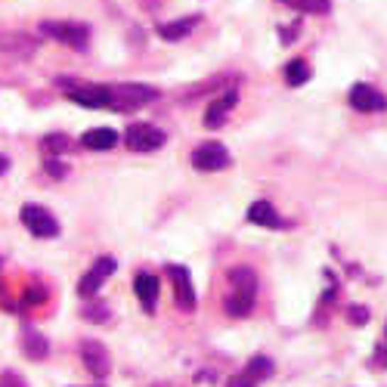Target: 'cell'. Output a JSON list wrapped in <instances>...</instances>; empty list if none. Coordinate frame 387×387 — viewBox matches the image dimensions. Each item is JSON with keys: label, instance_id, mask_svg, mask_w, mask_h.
Instances as JSON below:
<instances>
[{"label": "cell", "instance_id": "26", "mask_svg": "<svg viewBox=\"0 0 387 387\" xmlns=\"http://www.w3.org/2000/svg\"><path fill=\"white\" fill-rule=\"evenodd\" d=\"M6 168H10V158H6V155H0V177L6 174Z\"/></svg>", "mask_w": 387, "mask_h": 387}, {"label": "cell", "instance_id": "3", "mask_svg": "<svg viewBox=\"0 0 387 387\" xmlns=\"http://www.w3.org/2000/svg\"><path fill=\"white\" fill-rule=\"evenodd\" d=\"M165 140H168L165 131H158V127H152V124H143V121H136L124 131V143H127V149H133V152H155L165 146Z\"/></svg>", "mask_w": 387, "mask_h": 387}, {"label": "cell", "instance_id": "14", "mask_svg": "<svg viewBox=\"0 0 387 387\" xmlns=\"http://www.w3.org/2000/svg\"><path fill=\"white\" fill-rule=\"evenodd\" d=\"M133 291H136V298H140L146 313H155V304H158V279H155L152 273H136Z\"/></svg>", "mask_w": 387, "mask_h": 387}, {"label": "cell", "instance_id": "2", "mask_svg": "<svg viewBox=\"0 0 387 387\" xmlns=\"http://www.w3.org/2000/svg\"><path fill=\"white\" fill-rule=\"evenodd\" d=\"M158 93L152 87H143V84H121V87H109V109H118V111H133L152 102Z\"/></svg>", "mask_w": 387, "mask_h": 387}, {"label": "cell", "instance_id": "25", "mask_svg": "<svg viewBox=\"0 0 387 387\" xmlns=\"http://www.w3.org/2000/svg\"><path fill=\"white\" fill-rule=\"evenodd\" d=\"M369 320V313H366V307H354L350 310V322H356V325H363Z\"/></svg>", "mask_w": 387, "mask_h": 387}, {"label": "cell", "instance_id": "9", "mask_svg": "<svg viewBox=\"0 0 387 387\" xmlns=\"http://www.w3.org/2000/svg\"><path fill=\"white\" fill-rule=\"evenodd\" d=\"M229 165V152L220 143H202L192 152V168L195 170H220Z\"/></svg>", "mask_w": 387, "mask_h": 387}, {"label": "cell", "instance_id": "11", "mask_svg": "<svg viewBox=\"0 0 387 387\" xmlns=\"http://www.w3.org/2000/svg\"><path fill=\"white\" fill-rule=\"evenodd\" d=\"M273 375V363L266 356H254L251 363L245 366V372L242 375H236L229 381V387H257L261 381H266V378Z\"/></svg>", "mask_w": 387, "mask_h": 387}, {"label": "cell", "instance_id": "19", "mask_svg": "<svg viewBox=\"0 0 387 387\" xmlns=\"http://www.w3.org/2000/svg\"><path fill=\"white\" fill-rule=\"evenodd\" d=\"M0 50H6V53H13V56H31L34 40L25 38V34H4V38H0Z\"/></svg>", "mask_w": 387, "mask_h": 387}, {"label": "cell", "instance_id": "12", "mask_svg": "<svg viewBox=\"0 0 387 387\" xmlns=\"http://www.w3.org/2000/svg\"><path fill=\"white\" fill-rule=\"evenodd\" d=\"M350 106L356 111H381V109H387V99L375 87H369V84H354V90H350Z\"/></svg>", "mask_w": 387, "mask_h": 387}, {"label": "cell", "instance_id": "8", "mask_svg": "<svg viewBox=\"0 0 387 387\" xmlns=\"http://www.w3.org/2000/svg\"><path fill=\"white\" fill-rule=\"evenodd\" d=\"M115 266H118L115 257H99V261L93 263V270L84 273V279L77 282V295H81V298H93V295H97V288L111 276V273H115Z\"/></svg>", "mask_w": 387, "mask_h": 387}, {"label": "cell", "instance_id": "17", "mask_svg": "<svg viewBox=\"0 0 387 387\" xmlns=\"http://www.w3.org/2000/svg\"><path fill=\"white\" fill-rule=\"evenodd\" d=\"M248 220L257 223V227H282V217L270 202H254L251 208H248Z\"/></svg>", "mask_w": 387, "mask_h": 387}, {"label": "cell", "instance_id": "13", "mask_svg": "<svg viewBox=\"0 0 387 387\" xmlns=\"http://www.w3.org/2000/svg\"><path fill=\"white\" fill-rule=\"evenodd\" d=\"M239 102V90H227L223 97H217L208 106V111H205V127L208 131H214V127H220L223 121H227V115H229V109Z\"/></svg>", "mask_w": 387, "mask_h": 387}, {"label": "cell", "instance_id": "10", "mask_svg": "<svg viewBox=\"0 0 387 387\" xmlns=\"http://www.w3.org/2000/svg\"><path fill=\"white\" fill-rule=\"evenodd\" d=\"M81 359H84V366H87V372H93L97 378H106L109 369H111V356L99 341H84L81 344Z\"/></svg>", "mask_w": 387, "mask_h": 387}, {"label": "cell", "instance_id": "1", "mask_svg": "<svg viewBox=\"0 0 387 387\" xmlns=\"http://www.w3.org/2000/svg\"><path fill=\"white\" fill-rule=\"evenodd\" d=\"M229 295H227V313L229 316H248L254 307V295H257V279L251 270H245V266H236V270H229Z\"/></svg>", "mask_w": 387, "mask_h": 387}, {"label": "cell", "instance_id": "22", "mask_svg": "<svg viewBox=\"0 0 387 387\" xmlns=\"http://www.w3.org/2000/svg\"><path fill=\"white\" fill-rule=\"evenodd\" d=\"M304 13H329V0H291Z\"/></svg>", "mask_w": 387, "mask_h": 387}, {"label": "cell", "instance_id": "4", "mask_svg": "<svg viewBox=\"0 0 387 387\" xmlns=\"http://www.w3.org/2000/svg\"><path fill=\"white\" fill-rule=\"evenodd\" d=\"M40 31L47 34V38L59 40V44H68L75 50H84L90 40V28L87 25H75V22H44L40 25Z\"/></svg>", "mask_w": 387, "mask_h": 387}, {"label": "cell", "instance_id": "15", "mask_svg": "<svg viewBox=\"0 0 387 387\" xmlns=\"http://www.w3.org/2000/svg\"><path fill=\"white\" fill-rule=\"evenodd\" d=\"M81 146L84 149H97V152H106V149H115L118 146V133L111 127H93L81 136Z\"/></svg>", "mask_w": 387, "mask_h": 387}, {"label": "cell", "instance_id": "7", "mask_svg": "<svg viewBox=\"0 0 387 387\" xmlns=\"http://www.w3.org/2000/svg\"><path fill=\"white\" fill-rule=\"evenodd\" d=\"M168 276L174 282V298L180 310H195V288H192V276H189V270L183 263H168Z\"/></svg>", "mask_w": 387, "mask_h": 387}, {"label": "cell", "instance_id": "5", "mask_svg": "<svg viewBox=\"0 0 387 387\" xmlns=\"http://www.w3.org/2000/svg\"><path fill=\"white\" fill-rule=\"evenodd\" d=\"M19 217L25 223V229L31 232V236H38V239H53L59 236V223L56 217L50 214L47 208H38V205H25V208L19 211Z\"/></svg>", "mask_w": 387, "mask_h": 387}, {"label": "cell", "instance_id": "6", "mask_svg": "<svg viewBox=\"0 0 387 387\" xmlns=\"http://www.w3.org/2000/svg\"><path fill=\"white\" fill-rule=\"evenodd\" d=\"M65 97L77 102V106H87V109H109V87L102 84H68Z\"/></svg>", "mask_w": 387, "mask_h": 387}, {"label": "cell", "instance_id": "20", "mask_svg": "<svg viewBox=\"0 0 387 387\" xmlns=\"http://www.w3.org/2000/svg\"><path fill=\"white\" fill-rule=\"evenodd\" d=\"M285 81L291 84V87H300V84L310 81V65L304 62V59H291V62L285 65Z\"/></svg>", "mask_w": 387, "mask_h": 387}, {"label": "cell", "instance_id": "18", "mask_svg": "<svg viewBox=\"0 0 387 387\" xmlns=\"http://www.w3.org/2000/svg\"><path fill=\"white\" fill-rule=\"evenodd\" d=\"M199 25V16H186V19H177V22H165V25H158V34L165 40H183L189 31Z\"/></svg>", "mask_w": 387, "mask_h": 387}, {"label": "cell", "instance_id": "16", "mask_svg": "<svg viewBox=\"0 0 387 387\" xmlns=\"http://www.w3.org/2000/svg\"><path fill=\"white\" fill-rule=\"evenodd\" d=\"M47 350H50V344H47V338L40 332H34V329H25L22 332V354L28 356V359H44L47 356Z\"/></svg>", "mask_w": 387, "mask_h": 387}, {"label": "cell", "instance_id": "24", "mask_svg": "<svg viewBox=\"0 0 387 387\" xmlns=\"http://www.w3.org/2000/svg\"><path fill=\"white\" fill-rule=\"evenodd\" d=\"M0 387H28V384H25L16 372H4V375H0Z\"/></svg>", "mask_w": 387, "mask_h": 387}, {"label": "cell", "instance_id": "23", "mask_svg": "<svg viewBox=\"0 0 387 387\" xmlns=\"http://www.w3.org/2000/svg\"><path fill=\"white\" fill-rule=\"evenodd\" d=\"M84 320H90V322H106L109 320V310L106 307H87V310H84Z\"/></svg>", "mask_w": 387, "mask_h": 387}, {"label": "cell", "instance_id": "21", "mask_svg": "<svg viewBox=\"0 0 387 387\" xmlns=\"http://www.w3.org/2000/svg\"><path fill=\"white\" fill-rule=\"evenodd\" d=\"M68 136H62V133H50V136H44V152H65L68 149Z\"/></svg>", "mask_w": 387, "mask_h": 387}]
</instances>
